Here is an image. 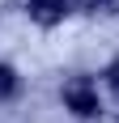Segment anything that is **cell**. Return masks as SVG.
Returning a JSON list of instances; mask_svg holds the SVG:
<instances>
[{"label": "cell", "instance_id": "6da1fadb", "mask_svg": "<svg viewBox=\"0 0 119 123\" xmlns=\"http://www.w3.org/2000/svg\"><path fill=\"white\" fill-rule=\"evenodd\" d=\"M64 102H68V111H77L81 119H94L102 106H98V89L85 81V76H72L68 85H64Z\"/></svg>", "mask_w": 119, "mask_h": 123}, {"label": "cell", "instance_id": "5b68a950", "mask_svg": "<svg viewBox=\"0 0 119 123\" xmlns=\"http://www.w3.org/2000/svg\"><path fill=\"white\" fill-rule=\"evenodd\" d=\"M64 4H85V9H111L115 0H64Z\"/></svg>", "mask_w": 119, "mask_h": 123}, {"label": "cell", "instance_id": "3957f363", "mask_svg": "<svg viewBox=\"0 0 119 123\" xmlns=\"http://www.w3.org/2000/svg\"><path fill=\"white\" fill-rule=\"evenodd\" d=\"M13 93H17V72L9 64H0V98H13Z\"/></svg>", "mask_w": 119, "mask_h": 123}, {"label": "cell", "instance_id": "7a4b0ae2", "mask_svg": "<svg viewBox=\"0 0 119 123\" xmlns=\"http://www.w3.org/2000/svg\"><path fill=\"white\" fill-rule=\"evenodd\" d=\"M64 13H68V4H64V0H30V17H34L38 25L64 21Z\"/></svg>", "mask_w": 119, "mask_h": 123}, {"label": "cell", "instance_id": "277c9868", "mask_svg": "<svg viewBox=\"0 0 119 123\" xmlns=\"http://www.w3.org/2000/svg\"><path fill=\"white\" fill-rule=\"evenodd\" d=\"M106 81H111V93L119 98V60H111V68H106Z\"/></svg>", "mask_w": 119, "mask_h": 123}]
</instances>
